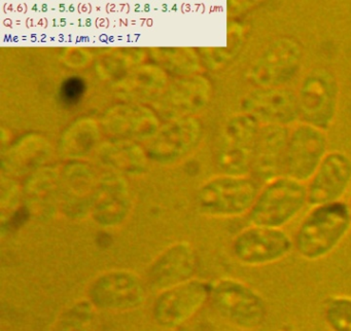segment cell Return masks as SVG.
<instances>
[{"instance_id": "1", "label": "cell", "mask_w": 351, "mask_h": 331, "mask_svg": "<svg viewBox=\"0 0 351 331\" xmlns=\"http://www.w3.org/2000/svg\"><path fill=\"white\" fill-rule=\"evenodd\" d=\"M351 228L348 204L315 206L295 232L293 245L303 258L317 260L332 253Z\"/></svg>"}, {"instance_id": "2", "label": "cell", "mask_w": 351, "mask_h": 331, "mask_svg": "<svg viewBox=\"0 0 351 331\" xmlns=\"http://www.w3.org/2000/svg\"><path fill=\"white\" fill-rule=\"evenodd\" d=\"M209 302L221 320L242 331L258 330L268 317V306L263 296L234 278L213 282Z\"/></svg>"}, {"instance_id": "3", "label": "cell", "mask_w": 351, "mask_h": 331, "mask_svg": "<svg viewBox=\"0 0 351 331\" xmlns=\"http://www.w3.org/2000/svg\"><path fill=\"white\" fill-rule=\"evenodd\" d=\"M149 287L145 278L124 267L106 269L96 275L86 288L85 297L108 312H130L145 306Z\"/></svg>"}, {"instance_id": "4", "label": "cell", "mask_w": 351, "mask_h": 331, "mask_svg": "<svg viewBox=\"0 0 351 331\" xmlns=\"http://www.w3.org/2000/svg\"><path fill=\"white\" fill-rule=\"evenodd\" d=\"M308 204L307 185L280 176L266 183L248 212L252 225L282 228Z\"/></svg>"}, {"instance_id": "5", "label": "cell", "mask_w": 351, "mask_h": 331, "mask_svg": "<svg viewBox=\"0 0 351 331\" xmlns=\"http://www.w3.org/2000/svg\"><path fill=\"white\" fill-rule=\"evenodd\" d=\"M261 189L260 182L248 175L215 177L199 191V209L210 217H237L250 211Z\"/></svg>"}, {"instance_id": "6", "label": "cell", "mask_w": 351, "mask_h": 331, "mask_svg": "<svg viewBox=\"0 0 351 331\" xmlns=\"http://www.w3.org/2000/svg\"><path fill=\"white\" fill-rule=\"evenodd\" d=\"M211 284L194 278L158 293L152 314L156 324L165 330H176L192 320L209 302Z\"/></svg>"}, {"instance_id": "7", "label": "cell", "mask_w": 351, "mask_h": 331, "mask_svg": "<svg viewBox=\"0 0 351 331\" xmlns=\"http://www.w3.org/2000/svg\"><path fill=\"white\" fill-rule=\"evenodd\" d=\"M293 247V238L282 228L252 225L234 238L231 250L242 265L261 267L285 258Z\"/></svg>"}, {"instance_id": "8", "label": "cell", "mask_w": 351, "mask_h": 331, "mask_svg": "<svg viewBox=\"0 0 351 331\" xmlns=\"http://www.w3.org/2000/svg\"><path fill=\"white\" fill-rule=\"evenodd\" d=\"M339 88L330 72L316 69L308 73L298 93L300 115L306 123L324 130L336 114Z\"/></svg>"}, {"instance_id": "9", "label": "cell", "mask_w": 351, "mask_h": 331, "mask_svg": "<svg viewBox=\"0 0 351 331\" xmlns=\"http://www.w3.org/2000/svg\"><path fill=\"white\" fill-rule=\"evenodd\" d=\"M260 127L261 123L245 113L230 121L217 154V164L223 174L245 176L252 172Z\"/></svg>"}, {"instance_id": "10", "label": "cell", "mask_w": 351, "mask_h": 331, "mask_svg": "<svg viewBox=\"0 0 351 331\" xmlns=\"http://www.w3.org/2000/svg\"><path fill=\"white\" fill-rule=\"evenodd\" d=\"M197 252L192 243H172L147 265L145 281L157 293L196 278Z\"/></svg>"}, {"instance_id": "11", "label": "cell", "mask_w": 351, "mask_h": 331, "mask_svg": "<svg viewBox=\"0 0 351 331\" xmlns=\"http://www.w3.org/2000/svg\"><path fill=\"white\" fill-rule=\"evenodd\" d=\"M324 130L309 123L298 125L289 134L285 154V176L306 182L315 174L326 154Z\"/></svg>"}, {"instance_id": "12", "label": "cell", "mask_w": 351, "mask_h": 331, "mask_svg": "<svg viewBox=\"0 0 351 331\" xmlns=\"http://www.w3.org/2000/svg\"><path fill=\"white\" fill-rule=\"evenodd\" d=\"M302 55L301 47L293 39H278L256 60L250 69V80L258 88H281L299 71Z\"/></svg>"}, {"instance_id": "13", "label": "cell", "mask_w": 351, "mask_h": 331, "mask_svg": "<svg viewBox=\"0 0 351 331\" xmlns=\"http://www.w3.org/2000/svg\"><path fill=\"white\" fill-rule=\"evenodd\" d=\"M61 211L71 218L92 214L100 179L91 167L83 162L67 164L60 173Z\"/></svg>"}, {"instance_id": "14", "label": "cell", "mask_w": 351, "mask_h": 331, "mask_svg": "<svg viewBox=\"0 0 351 331\" xmlns=\"http://www.w3.org/2000/svg\"><path fill=\"white\" fill-rule=\"evenodd\" d=\"M351 183V158L340 151L326 154L307 185L312 207L340 201Z\"/></svg>"}, {"instance_id": "15", "label": "cell", "mask_w": 351, "mask_h": 331, "mask_svg": "<svg viewBox=\"0 0 351 331\" xmlns=\"http://www.w3.org/2000/svg\"><path fill=\"white\" fill-rule=\"evenodd\" d=\"M245 114L264 125H285L300 117L298 95L285 88H258L242 101Z\"/></svg>"}, {"instance_id": "16", "label": "cell", "mask_w": 351, "mask_h": 331, "mask_svg": "<svg viewBox=\"0 0 351 331\" xmlns=\"http://www.w3.org/2000/svg\"><path fill=\"white\" fill-rule=\"evenodd\" d=\"M289 132L285 125H261L252 160V177L258 182L268 183L285 176V154Z\"/></svg>"}, {"instance_id": "17", "label": "cell", "mask_w": 351, "mask_h": 331, "mask_svg": "<svg viewBox=\"0 0 351 331\" xmlns=\"http://www.w3.org/2000/svg\"><path fill=\"white\" fill-rule=\"evenodd\" d=\"M131 211L128 185L120 175L100 179L99 189L91 216L98 225L116 228L125 223Z\"/></svg>"}, {"instance_id": "18", "label": "cell", "mask_w": 351, "mask_h": 331, "mask_svg": "<svg viewBox=\"0 0 351 331\" xmlns=\"http://www.w3.org/2000/svg\"><path fill=\"white\" fill-rule=\"evenodd\" d=\"M198 141L199 131L195 127L176 129L157 138L149 145L147 156L160 164H176L188 156Z\"/></svg>"}, {"instance_id": "19", "label": "cell", "mask_w": 351, "mask_h": 331, "mask_svg": "<svg viewBox=\"0 0 351 331\" xmlns=\"http://www.w3.org/2000/svg\"><path fill=\"white\" fill-rule=\"evenodd\" d=\"M60 174L52 170H45L32 177L26 187L28 201L32 211L40 216L52 215L55 206L60 204Z\"/></svg>"}, {"instance_id": "20", "label": "cell", "mask_w": 351, "mask_h": 331, "mask_svg": "<svg viewBox=\"0 0 351 331\" xmlns=\"http://www.w3.org/2000/svg\"><path fill=\"white\" fill-rule=\"evenodd\" d=\"M99 310L84 297L67 304L57 316L51 331H97Z\"/></svg>"}, {"instance_id": "21", "label": "cell", "mask_w": 351, "mask_h": 331, "mask_svg": "<svg viewBox=\"0 0 351 331\" xmlns=\"http://www.w3.org/2000/svg\"><path fill=\"white\" fill-rule=\"evenodd\" d=\"M147 158L141 148L129 144L106 146L101 151L104 164L122 174H143L147 169Z\"/></svg>"}, {"instance_id": "22", "label": "cell", "mask_w": 351, "mask_h": 331, "mask_svg": "<svg viewBox=\"0 0 351 331\" xmlns=\"http://www.w3.org/2000/svg\"><path fill=\"white\" fill-rule=\"evenodd\" d=\"M324 319L330 331H351V297L330 298L324 306Z\"/></svg>"}, {"instance_id": "23", "label": "cell", "mask_w": 351, "mask_h": 331, "mask_svg": "<svg viewBox=\"0 0 351 331\" xmlns=\"http://www.w3.org/2000/svg\"><path fill=\"white\" fill-rule=\"evenodd\" d=\"M84 93V82L80 78H69L61 90V96L67 103H75L81 99Z\"/></svg>"}, {"instance_id": "24", "label": "cell", "mask_w": 351, "mask_h": 331, "mask_svg": "<svg viewBox=\"0 0 351 331\" xmlns=\"http://www.w3.org/2000/svg\"><path fill=\"white\" fill-rule=\"evenodd\" d=\"M348 206H349V210H350V215H351V197H350V201H349Z\"/></svg>"}]
</instances>
